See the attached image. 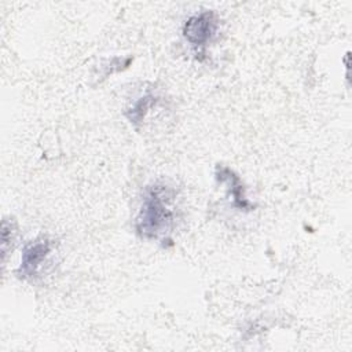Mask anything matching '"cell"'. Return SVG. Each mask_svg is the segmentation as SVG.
Here are the masks:
<instances>
[{
  "mask_svg": "<svg viewBox=\"0 0 352 352\" xmlns=\"http://www.w3.org/2000/svg\"><path fill=\"white\" fill-rule=\"evenodd\" d=\"M214 177L219 183L227 186L226 188L228 191V195L232 198L231 204L234 208L245 212H249L254 208V205L245 195V188L241 177L231 168L224 165H217L214 170Z\"/></svg>",
  "mask_w": 352,
  "mask_h": 352,
  "instance_id": "277c9868",
  "label": "cell"
},
{
  "mask_svg": "<svg viewBox=\"0 0 352 352\" xmlns=\"http://www.w3.org/2000/svg\"><path fill=\"white\" fill-rule=\"evenodd\" d=\"M177 217L176 188L165 182H155L143 191L142 205L135 221L136 234L148 241H165L176 227Z\"/></svg>",
  "mask_w": 352,
  "mask_h": 352,
  "instance_id": "6da1fadb",
  "label": "cell"
},
{
  "mask_svg": "<svg viewBox=\"0 0 352 352\" xmlns=\"http://www.w3.org/2000/svg\"><path fill=\"white\" fill-rule=\"evenodd\" d=\"M158 103V96L154 95L153 92H146L144 95H142L140 98H138L126 110H125V117L128 118V121L138 126L139 124L143 122L144 117L147 116V113L150 111V109H153L155 104Z\"/></svg>",
  "mask_w": 352,
  "mask_h": 352,
  "instance_id": "5b68a950",
  "label": "cell"
},
{
  "mask_svg": "<svg viewBox=\"0 0 352 352\" xmlns=\"http://www.w3.org/2000/svg\"><path fill=\"white\" fill-rule=\"evenodd\" d=\"M54 250V241L45 235H40L28 242L21 254V264L16 270V276L23 280H36L41 276L43 268Z\"/></svg>",
  "mask_w": 352,
  "mask_h": 352,
  "instance_id": "3957f363",
  "label": "cell"
},
{
  "mask_svg": "<svg viewBox=\"0 0 352 352\" xmlns=\"http://www.w3.org/2000/svg\"><path fill=\"white\" fill-rule=\"evenodd\" d=\"M219 30V18L214 11L204 10L188 16L183 25L184 40L191 45L197 59L202 60L208 45L214 40Z\"/></svg>",
  "mask_w": 352,
  "mask_h": 352,
  "instance_id": "7a4b0ae2",
  "label": "cell"
},
{
  "mask_svg": "<svg viewBox=\"0 0 352 352\" xmlns=\"http://www.w3.org/2000/svg\"><path fill=\"white\" fill-rule=\"evenodd\" d=\"M16 234V227L14 220L4 219L1 223V253H3V261L6 260V256L8 250L11 249L10 245H12Z\"/></svg>",
  "mask_w": 352,
  "mask_h": 352,
  "instance_id": "8992f818",
  "label": "cell"
}]
</instances>
